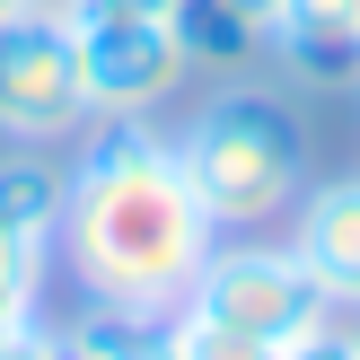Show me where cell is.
<instances>
[{
  "instance_id": "6da1fadb",
  "label": "cell",
  "mask_w": 360,
  "mask_h": 360,
  "mask_svg": "<svg viewBox=\"0 0 360 360\" xmlns=\"http://www.w3.org/2000/svg\"><path fill=\"white\" fill-rule=\"evenodd\" d=\"M211 246L220 229L176 167V132H158V115L88 123L79 158H70L62 229H53V255H62L70 290L88 299V316L132 334L167 326L193 299Z\"/></svg>"
},
{
  "instance_id": "7c38bea8",
  "label": "cell",
  "mask_w": 360,
  "mask_h": 360,
  "mask_svg": "<svg viewBox=\"0 0 360 360\" xmlns=\"http://www.w3.org/2000/svg\"><path fill=\"white\" fill-rule=\"evenodd\" d=\"M290 360H360V316H334L326 334H308Z\"/></svg>"
},
{
  "instance_id": "5b68a950",
  "label": "cell",
  "mask_w": 360,
  "mask_h": 360,
  "mask_svg": "<svg viewBox=\"0 0 360 360\" xmlns=\"http://www.w3.org/2000/svg\"><path fill=\"white\" fill-rule=\"evenodd\" d=\"M88 88L70 53V18H9L0 27V141L9 150H62L88 132Z\"/></svg>"
},
{
  "instance_id": "e0dca14e",
  "label": "cell",
  "mask_w": 360,
  "mask_h": 360,
  "mask_svg": "<svg viewBox=\"0 0 360 360\" xmlns=\"http://www.w3.org/2000/svg\"><path fill=\"white\" fill-rule=\"evenodd\" d=\"M238 9H246V18H264V27H273V9H281V0H238Z\"/></svg>"
},
{
  "instance_id": "4fadbf2b",
  "label": "cell",
  "mask_w": 360,
  "mask_h": 360,
  "mask_svg": "<svg viewBox=\"0 0 360 360\" xmlns=\"http://www.w3.org/2000/svg\"><path fill=\"white\" fill-rule=\"evenodd\" d=\"M0 360H62V326H18V334H0Z\"/></svg>"
},
{
  "instance_id": "ba28073f",
  "label": "cell",
  "mask_w": 360,
  "mask_h": 360,
  "mask_svg": "<svg viewBox=\"0 0 360 360\" xmlns=\"http://www.w3.org/2000/svg\"><path fill=\"white\" fill-rule=\"evenodd\" d=\"M176 44H185L193 79H255L264 62H273V44H264V18H246L238 0H176Z\"/></svg>"
},
{
  "instance_id": "9c48e42d",
  "label": "cell",
  "mask_w": 360,
  "mask_h": 360,
  "mask_svg": "<svg viewBox=\"0 0 360 360\" xmlns=\"http://www.w3.org/2000/svg\"><path fill=\"white\" fill-rule=\"evenodd\" d=\"M62 193H70V167H53L44 150L0 158V238L53 246V229H62Z\"/></svg>"
},
{
  "instance_id": "2e32d148",
  "label": "cell",
  "mask_w": 360,
  "mask_h": 360,
  "mask_svg": "<svg viewBox=\"0 0 360 360\" xmlns=\"http://www.w3.org/2000/svg\"><path fill=\"white\" fill-rule=\"evenodd\" d=\"M27 9H35V18H70L79 0H27Z\"/></svg>"
},
{
  "instance_id": "8992f818",
  "label": "cell",
  "mask_w": 360,
  "mask_h": 360,
  "mask_svg": "<svg viewBox=\"0 0 360 360\" xmlns=\"http://www.w3.org/2000/svg\"><path fill=\"white\" fill-rule=\"evenodd\" d=\"M290 246L316 273V290L360 316V176H326V185L308 176V193L290 202Z\"/></svg>"
},
{
  "instance_id": "3957f363",
  "label": "cell",
  "mask_w": 360,
  "mask_h": 360,
  "mask_svg": "<svg viewBox=\"0 0 360 360\" xmlns=\"http://www.w3.org/2000/svg\"><path fill=\"white\" fill-rule=\"evenodd\" d=\"M193 308L229 316V326H246V334H273V343H290V352L343 316L326 290H316V273L299 264V246L290 238H264V229L211 246L202 281H193Z\"/></svg>"
},
{
  "instance_id": "5bb4252c",
  "label": "cell",
  "mask_w": 360,
  "mask_h": 360,
  "mask_svg": "<svg viewBox=\"0 0 360 360\" xmlns=\"http://www.w3.org/2000/svg\"><path fill=\"white\" fill-rule=\"evenodd\" d=\"M79 9H115V18H176V0H79ZM70 9V18H79Z\"/></svg>"
},
{
  "instance_id": "7a4b0ae2",
  "label": "cell",
  "mask_w": 360,
  "mask_h": 360,
  "mask_svg": "<svg viewBox=\"0 0 360 360\" xmlns=\"http://www.w3.org/2000/svg\"><path fill=\"white\" fill-rule=\"evenodd\" d=\"M176 167L220 238H255V229L290 220V202L308 193V132H299L281 88L220 79L176 132Z\"/></svg>"
},
{
  "instance_id": "30bf717a",
  "label": "cell",
  "mask_w": 360,
  "mask_h": 360,
  "mask_svg": "<svg viewBox=\"0 0 360 360\" xmlns=\"http://www.w3.org/2000/svg\"><path fill=\"white\" fill-rule=\"evenodd\" d=\"M158 343H167L176 360H290V343H273V334H246V326H229V316H211V308H176L167 326H158Z\"/></svg>"
},
{
  "instance_id": "ac0fdd59",
  "label": "cell",
  "mask_w": 360,
  "mask_h": 360,
  "mask_svg": "<svg viewBox=\"0 0 360 360\" xmlns=\"http://www.w3.org/2000/svg\"><path fill=\"white\" fill-rule=\"evenodd\" d=\"M9 18H27V0H0V27H9Z\"/></svg>"
},
{
  "instance_id": "52a82bcc",
  "label": "cell",
  "mask_w": 360,
  "mask_h": 360,
  "mask_svg": "<svg viewBox=\"0 0 360 360\" xmlns=\"http://www.w3.org/2000/svg\"><path fill=\"white\" fill-rule=\"evenodd\" d=\"M264 44L299 88H360V0H281Z\"/></svg>"
},
{
  "instance_id": "8fae6325",
  "label": "cell",
  "mask_w": 360,
  "mask_h": 360,
  "mask_svg": "<svg viewBox=\"0 0 360 360\" xmlns=\"http://www.w3.org/2000/svg\"><path fill=\"white\" fill-rule=\"evenodd\" d=\"M44 273H53V246L0 238V334H18V326L44 316Z\"/></svg>"
},
{
  "instance_id": "9a60e30c",
  "label": "cell",
  "mask_w": 360,
  "mask_h": 360,
  "mask_svg": "<svg viewBox=\"0 0 360 360\" xmlns=\"http://www.w3.org/2000/svg\"><path fill=\"white\" fill-rule=\"evenodd\" d=\"M123 360H176V352L158 343V326H150V334H132V343H123Z\"/></svg>"
},
{
  "instance_id": "277c9868",
  "label": "cell",
  "mask_w": 360,
  "mask_h": 360,
  "mask_svg": "<svg viewBox=\"0 0 360 360\" xmlns=\"http://www.w3.org/2000/svg\"><path fill=\"white\" fill-rule=\"evenodd\" d=\"M70 53H79V88L88 115H167L176 97L193 88V62L176 44L167 18H115V9H79L70 18Z\"/></svg>"
}]
</instances>
